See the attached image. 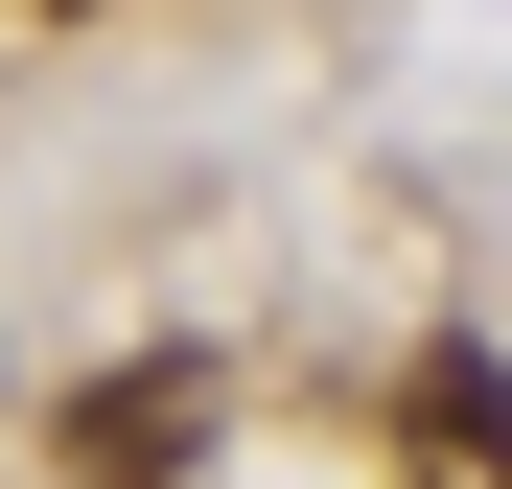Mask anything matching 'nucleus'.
I'll list each match as a JSON object with an SVG mask.
<instances>
[{"mask_svg":"<svg viewBox=\"0 0 512 489\" xmlns=\"http://www.w3.org/2000/svg\"><path fill=\"white\" fill-rule=\"evenodd\" d=\"M396 489H512V350H419V396H396Z\"/></svg>","mask_w":512,"mask_h":489,"instance_id":"nucleus-2","label":"nucleus"},{"mask_svg":"<svg viewBox=\"0 0 512 489\" xmlns=\"http://www.w3.org/2000/svg\"><path fill=\"white\" fill-rule=\"evenodd\" d=\"M47 443H70V489H187V466H210V350H140V373H94Z\"/></svg>","mask_w":512,"mask_h":489,"instance_id":"nucleus-1","label":"nucleus"},{"mask_svg":"<svg viewBox=\"0 0 512 489\" xmlns=\"http://www.w3.org/2000/svg\"><path fill=\"white\" fill-rule=\"evenodd\" d=\"M47 24H94V0H47Z\"/></svg>","mask_w":512,"mask_h":489,"instance_id":"nucleus-3","label":"nucleus"}]
</instances>
